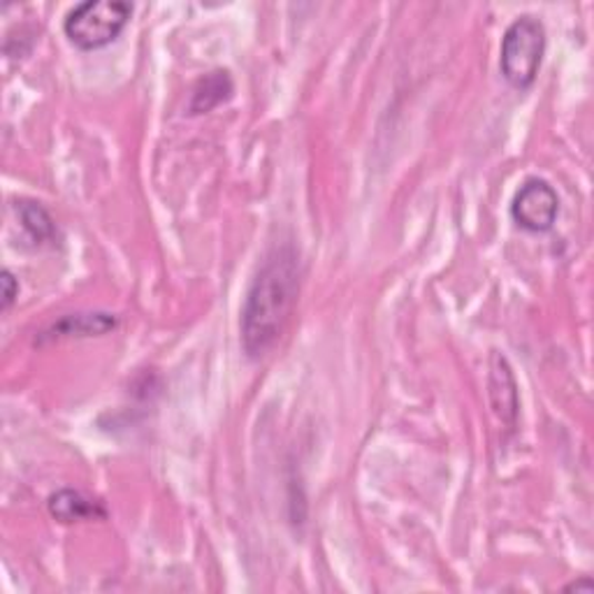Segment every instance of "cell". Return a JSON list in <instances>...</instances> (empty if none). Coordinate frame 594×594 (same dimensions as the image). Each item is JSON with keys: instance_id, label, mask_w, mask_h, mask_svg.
<instances>
[{"instance_id": "obj_5", "label": "cell", "mask_w": 594, "mask_h": 594, "mask_svg": "<svg viewBox=\"0 0 594 594\" xmlns=\"http://www.w3.org/2000/svg\"><path fill=\"white\" fill-rule=\"evenodd\" d=\"M487 389H490V402H493V411L497 413V419L509 430H515V425H519V411H521L519 383H515V376H513L506 355H502L500 351H493V355H490Z\"/></svg>"}, {"instance_id": "obj_10", "label": "cell", "mask_w": 594, "mask_h": 594, "mask_svg": "<svg viewBox=\"0 0 594 594\" xmlns=\"http://www.w3.org/2000/svg\"><path fill=\"white\" fill-rule=\"evenodd\" d=\"M0 281H3V312H8L19 298V279L10 270H3V279Z\"/></svg>"}, {"instance_id": "obj_9", "label": "cell", "mask_w": 594, "mask_h": 594, "mask_svg": "<svg viewBox=\"0 0 594 594\" xmlns=\"http://www.w3.org/2000/svg\"><path fill=\"white\" fill-rule=\"evenodd\" d=\"M17 214L21 221V228L29 240L36 246H44V244H54L59 240V230L54 219L44 210L40 202L33 200H21L17 202Z\"/></svg>"}, {"instance_id": "obj_8", "label": "cell", "mask_w": 594, "mask_h": 594, "mask_svg": "<svg viewBox=\"0 0 594 594\" xmlns=\"http://www.w3.org/2000/svg\"><path fill=\"white\" fill-rule=\"evenodd\" d=\"M232 91H235V84H232V77L228 70H212L204 77H200L198 84L193 87V95L189 102V112L193 117L207 114L217 110L223 102L232 98Z\"/></svg>"}, {"instance_id": "obj_6", "label": "cell", "mask_w": 594, "mask_h": 594, "mask_svg": "<svg viewBox=\"0 0 594 594\" xmlns=\"http://www.w3.org/2000/svg\"><path fill=\"white\" fill-rule=\"evenodd\" d=\"M47 509L51 513V519H57L63 525L108 519L105 504H102L95 497H89V495L80 493V490H72V487L57 490V493L49 497Z\"/></svg>"}, {"instance_id": "obj_3", "label": "cell", "mask_w": 594, "mask_h": 594, "mask_svg": "<svg viewBox=\"0 0 594 594\" xmlns=\"http://www.w3.org/2000/svg\"><path fill=\"white\" fill-rule=\"evenodd\" d=\"M133 17V6L125 0H84L63 19L66 38L82 51H95L112 44Z\"/></svg>"}, {"instance_id": "obj_1", "label": "cell", "mask_w": 594, "mask_h": 594, "mask_svg": "<svg viewBox=\"0 0 594 594\" xmlns=\"http://www.w3.org/2000/svg\"><path fill=\"white\" fill-rule=\"evenodd\" d=\"M300 293L295 246L272 249L249 283L240 316V340L249 360L265 358L286 330Z\"/></svg>"}, {"instance_id": "obj_11", "label": "cell", "mask_w": 594, "mask_h": 594, "mask_svg": "<svg viewBox=\"0 0 594 594\" xmlns=\"http://www.w3.org/2000/svg\"><path fill=\"white\" fill-rule=\"evenodd\" d=\"M564 590L566 592H592L594 590V583L587 578V576H583V578H578V581H574V583H570V585H564Z\"/></svg>"}, {"instance_id": "obj_2", "label": "cell", "mask_w": 594, "mask_h": 594, "mask_svg": "<svg viewBox=\"0 0 594 594\" xmlns=\"http://www.w3.org/2000/svg\"><path fill=\"white\" fill-rule=\"evenodd\" d=\"M546 57V26L534 14L509 23L500 47V70L513 89H530Z\"/></svg>"}, {"instance_id": "obj_4", "label": "cell", "mask_w": 594, "mask_h": 594, "mask_svg": "<svg viewBox=\"0 0 594 594\" xmlns=\"http://www.w3.org/2000/svg\"><path fill=\"white\" fill-rule=\"evenodd\" d=\"M509 212L515 225L532 232V235H541V232L553 230L560 217V195L546 179L530 177L515 191Z\"/></svg>"}, {"instance_id": "obj_7", "label": "cell", "mask_w": 594, "mask_h": 594, "mask_svg": "<svg viewBox=\"0 0 594 594\" xmlns=\"http://www.w3.org/2000/svg\"><path fill=\"white\" fill-rule=\"evenodd\" d=\"M119 319L108 312H80L66 314L57 323H51L40 340H66V338H95V334H108L117 330Z\"/></svg>"}]
</instances>
